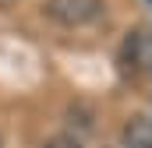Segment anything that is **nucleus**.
Returning a JSON list of instances; mask_svg holds the SVG:
<instances>
[{"label":"nucleus","mask_w":152,"mask_h":148,"mask_svg":"<svg viewBox=\"0 0 152 148\" xmlns=\"http://www.w3.org/2000/svg\"><path fill=\"white\" fill-rule=\"evenodd\" d=\"M124 145L120 148H152V116H131L124 123Z\"/></svg>","instance_id":"7ed1b4c3"},{"label":"nucleus","mask_w":152,"mask_h":148,"mask_svg":"<svg viewBox=\"0 0 152 148\" xmlns=\"http://www.w3.org/2000/svg\"><path fill=\"white\" fill-rule=\"evenodd\" d=\"M46 14L60 25H88L103 14V0H46Z\"/></svg>","instance_id":"f257e3e1"},{"label":"nucleus","mask_w":152,"mask_h":148,"mask_svg":"<svg viewBox=\"0 0 152 148\" xmlns=\"http://www.w3.org/2000/svg\"><path fill=\"white\" fill-rule=\"evenodd\" d=\"M46 148H81V145L71 138H53V141H46Z\"/></svg>","instance_id":"20e7f679"},{"label":"nucleus","mask_w":152,"mask_h":148,"mask_svg":"<svg viewBox=\"0 0 152 148\" xmlns=\"http://www.w3.org/2000/svg\"><path fill=\"white\" fill-rule=\"evenodd\" d=\"M127 60L138 74L152 78V32H134L127 39Z\"/></svg>","instance_id":"f03ea898"}]
</instances>
